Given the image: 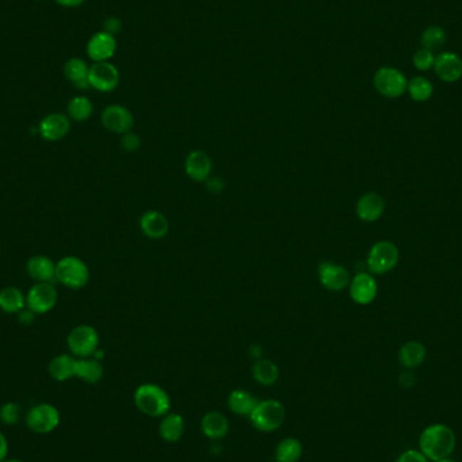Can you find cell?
<instances>
[{"instance_id":"obj_38","label":"cell","mask_w":462,"mask_h":462,"mask_svg":"<svg viewBox=\"0 0 462 462\" xmlns=\"http://www.w3.org/2000/svg\"><path fill=\"white\" fill-rule=\"evenodd\" d=\"M120 30H122V21L117 16H108L103 22V31L114 37L120 33Z\"/></svg>"},{"instance_id":"obj_14","label":"cell","mask_w":462,"mask_h":462,"mask_svg":"<svg viewBox=\"0 0 462 462\" xmlns=\"http://www.w3.org/2000/svg\"><path fill=\"white\" fill-rule=\"evenodd\" d=\"M317 276L320 284L332 292L345 290L350 284V275L342 265L322 263L317 269Z\"/></svg>"},{"instance_id":"obj_39","label":"cell","mask_w":462,"mask_h":462,"mask_svg":"<svg viewBox=\"0 0 462 462\" xmlns=\"http://www.w3.org/2000/svg\"><path fill=\"white\" fill-rule=\"evenodd\" d=\"M206 183H207L209 191H211L214 194L221 192L224 189V187H225V183L219 177H210Z\"/></svg>"},{"instance_id":"obj_44","label":"cell","mask_w":462,"mask_h":462,"mask_svg":"<svg viewBox=\"0 0 462 462\" xmlns=\"http://www.w3.org/2000/svg\"><path fill=\"white\" fill-rule=\"evenodd\" d=\"M433 462H456L454 460H451V458H442V460H438V461H433Z\"/></svg>"},{"instance_id":"obj_8","label":"cell","mask_w":462,"mask_h":462,"mask_svg":"<svg viewBox=\"0 0 462 462\" xmlns=\"http://www.w3.org/2000/svg\"><path fill=\"white\" fill-rule=\"evenodd\" d=\"M26 424L37 434H49L60 424V412L52 404H37L27 412Z\"/></svg>"},{"instance_id":"obj_45","label":"cell","mask_w":462,"mask_h":462,"mask_svg":"<svg viewBox=\"0 0 462 462\" xmlns=\"http://www.w3.org/2000/svg\"><path fill=\"white\" fill-rule=\"evenodd\" d=\"M1 462H22V461H19V460H15V458H10V460H7V458H6L4 461H1Z\"/></svg>"},{"instance_id":"obj_1","label":"cell","mask_w":462,"mask_h":462,"mask_svg":"<svg viewBox=\"0 0 462 462\" xmlns=\"http://www.w3.org/2000/svg\"><path fill=\"white\" fill-rule=\"evenodd\" d=\"M456 443L454 431L442 423L427 426L419 436V450L431 461L449 458L456 449Z\"/></svg>"},{"instance_id":"obj_3","label":"cell","mask_w":462,"mask_h":462,"mask_svg":"<svg viewBox=\"0 0 462 462\" xmlns=\"http://www.w3.org/2000/svg\"><path fill=\"white\" fill-rule=\"evenodd\" d=\"M287 411L281 401L275 399H266L258 401L251 411L249 419L254 429L263 433H272L280 429L285 422Z\"/></svg>"},{"instance_id":"obj_41","label":"cell","mask_w":462,"mask_h":462,"mask_svg":"<svg viewBox=\"0 0 462 462\" xmlns=\"http://www.w3.org/2000/svg\"><path fill=\"white\" fill-rule=\"evenodd\" d=\"M34 317H36V314H34L30 308H27V310L23 308V310L19 313V322L23 323V325H26V326L31 325V323L34 322Z\"/></svg>"},{"instance_id":"obj_23","label":"cell","mask_w":462,"mask_h":462,"mask_svg":"<svg viewBox=\"0 0 462 462\" xmlns=\"http://www.w3.org/2000/svg\"><path fill=\"white\" fill-rule=\"evenodd\" d=\"M105 369L96 358H76L75 377L88 384L99 383L103 379Z\"/></svg>"},{"instance_id":"obj_29","label":"cell","mask_w":462,"mask_h":462,"mask_svg":"<svg viewBox=\"0 0 462 462\" xmlns=\"http://www.w3.org/2000/svg\"><path fill=\"white\" fill-rule=\"evenodd\" d=\"M75 362L76 358L69 355L54 357L49 362V374L57 382H66L75 377Z\"/></svg>"},{"instance_id":"obj_13","label":"cell","mask_w":462,"mask_h":462,"mask_svg":"<svg viewBox=\"0 0 462 462\" xmlns=\"http://www.w3.org/2000/svg\"><path fill=\"white\" fill-rule=\"evenodd\" d=\"M70 132V119L61 112H52L42 119L38 125V132L45 141L57 142L65 138Z\"/></svg>"},{"instance_id":"obj_4","label":"cell","mask_w":462,"mask_h":462,"mask_svg":"<svg viewBox=\"0 0 462 462\" xmlns=\"http://www.w3.org/2000/svg\"><path fill=\"white\" fill-rule=\"evenodd\" d=\"M56 280L70 290H81L88 284L90 269L75 256H66L56 263Z\"/></svg>"},{"instance_id":"obj_11","label":"cell","mask_w":462,"mask_h":462,"mask_svg":"<svg viewBox=\"0 0 462 462\" xmlns=\"http://www.w3.org/2000/svg\"><path fill=\"white\" fill-rule=\"evenodd\" d=\"M102 125L110 132L114 134H126L132 132L134 126V117L127 107L120 105H110L102 112Z\"/></svg>"},{"instance_id":"obj_27","label":"cell","mask_w":462,"mask_h":462,"mask_svg":"<svg viewBox=\"0 0 462 462\" xmlns=\"http://www.w3.org/2000/svg\"><path fill=\"white\" fill-rule=\"evenodd\" d=\"M257 403L258 400L245 389H234L227 399V406L231 409V412L245 416L251 415Z\"/></svg>"},{"instance_id":"obj_36","label":"cell","mask_w":462,"mask_h":462,"mask_svg":"<svg viewBox=\"0 0 462 462\" xmlns=\"http://www.w3.org/2000/svg\"><path fill=\"white\" fill-rule=\"evenodd\" d=\"M141 138L137 132H129L122 135L120 145L126 152H137L141 147Z\"/></svg>"},{"instance_id":"obj_43","label":"cell","mask_w":462,"mask_h":462,"mask_svg":"<svg viewBox=\"0 0 462 462\" xmlns=\"http://www.w3.org/2000/svg\"><path fill=\"white\" fill-rule=\"evenodd\" d=\"M9 453V442L6 439V436L0 433V462L4 461Z\"/></svg>"},{"instance_id":"obj_18","label":"cell","mask_w":462,"mask_h":462,"mask_svg":"<svg viewBox=\"0 0 462 462\" xmlns=\"http://www.w3.org/2000/svg\"><path fill=\"white\" fill-rule=\"evenodd\" d=\"M140 229L150 239H161L169 233L168 218L157 210L146 211L140 219Z\"/></svg>"},{"instance_id":"obj_25","label":"cell","mask_w":462,"mask_h":462,"mask_svg":"<svg viewBox=\"0 0 462 462\" xmlns=\"http://www.w3.org/2000/svg\"><path fill=\"white\" fill-rule=\"evenodd\" d=\"M251 374H253V379L260 385L271 387V385L278 383L280 370L273 361H271L268 358H260L254 362V365L251 368Z\"/></svg>"},{"instance_id":"obj_24","label":"cell","mask_w":462,"mask_h":462,"mask_svg":"<svg viewBox=\"0 0 462 462\" xmlns=\"http://www.w3.org/2000/svg\"><path fill=\"white\" fill-rule=\"evenodd\" d=\"M184 418L179 414L168 412L159 423V436L168 443L179 442L184 434Z\"/></svg>"},{"instance_id":"obj_32","label":"cell","mask_w":462,"mask_h":462,"mask_svg":"<svg viewBox=\"0 0 462 462\" xmlns=\"http://www.w3.org/2000/svg\"><path fill=\"white\" fill-rule=\"evenodd\" d=\"M407 91L412 100L422 103V102H427L433 96L434 87L430 80L423 76H416L409 80Z\"/></svg>"},{"instance_id":"obj_42","label":"cell","mask_w":462,"mask_h":462,"mask_svg":"<svg viewBox=\"0 0 462 462\" xmlns=\"http://www.w3.org/2000/svg\"><path fill=\"white\" fill-rule=\"evenodd\" d=\"M58 6L65 9H76L85 3V0H54Z\"/></svg>"},{"instance_id":"obj_30","label":"cell","mask_w":462,"mask_h":462,"mask_svg":"<svg viewBox=\"0 0 462 462\" xmlns=\"http://www.w3.org/2000/svg\"><path fill=\"white\" fill-rule=\"evenodd\" d=\"M303 454L302 442L296 438H285L280 441L275 450L276 462H299Z\"/></svg>"},{"instance_id":"obj_2","label":"cell","mask_w":462,"mask_h":462,"mask_svg":"<svg viewBox=\"0 0 462 462\" xmlns=\"http://www.w3.org/2000/svg\"><path fill=\"white\" fill-rule=\"evenodd\" d=\"M134 404L147 416L162 418L171 409V397L157 384H142L134 392Z\"/></svg>"},{"instance_id":"obj_19","label":"cell","mask_w":462,"mask_h":462,"mask_svg":"<svg viewBox=\"0 0 462 462\" xmlns=\"http://www.w3.org/2000/svg\"><path fill=\"white\" fill-rule=\"evenodd\" d=\"M385 209L384 199L374 192H369L358 199L356 206L357 216L362 222H376L382 218Z\"/></svg>"},{"instance_id":"obj_28","label":"cell","mask_w":462,"mask_h":462,"mask_svg":"<svg viewBox=\"0 0 462 462\" xmlns=\"http://www.w3.org/2000/svg\"><path fill=\"white\" fill-rule=\"evenodd\" d=\"M424 358H426V349L421 342L416 341H411L403 345L399 352V361L407 369L418 368L419 365H422Z\"/></svg>"},{"instance_id":"obj_20","label":"cell","mask_w":462,"mask_h":462,"mask_svg":"<svg viewBox=\"0 0 462 462\" xmlns=\"http://www.w3.org/2000/svg\"><path fill=\"white\" fill-rule=\"evenodd\" d=\"M27 275L37 283H52L56 278V263L46 256H34L26 265Z\"/></svg>"},{"instance_id":"obj_9","label":"cell","mask_w":462,"mask_h":462,"mask_svg":"<svg viewBox=\"0 0 462 462\" xmlns=\"http://www.w3.org/2000/svg\"><path fill=\"white\" fill-rule=\"evenodd\" d=\"M120 75L118 68L110 61L93 63V65L90 66V88H93L99 93H112L118 87Z\"/></svg>"},{"instance_id":"obj_12","label":"cell","mask_w":462,"mask_h":462,"mask_svg":"<svg viewBox=\"0 0 462 462\" xmlns=\"http://www.w3.org/2000/svg\"><path fill=\"white\" fill-rule=\"evenodd\" d=\"M118 49L117 38L106 31H98L87 42V56L93 63L110 61Z\"/></svg>"},{"instance_id":"obj_33","label":"cell","mask_w":462,"mask_h":462,"mask_svg":"<svg viewBox=\"0 0 462 462\" xmlns=\"http://www.w3.org/2000/svg\"><path fill=\"white\" fill-rule=\"evenodd\" d=\"M446 42V31L441 26L426 27L421 34V45L424 49L436 52Z\"/></svg>"},{"instance_id":"obj_5","label":"cell","mask_w":462,"mask_h":462,"mask_svg":"<svg viewBox=\"0 0 462 462\" xmlns=\"http://www.w3.org/2000/svg\"><path fill=\"white\" fill-rule=\"evenodd\" d=\"M373 85L380 95L389 99H397L407 91L409 80L406 75L397 68L383 66L374 73Z\"/></svg>"},{"instance_id":"obj_6","label":"cell","mask_w":462,"mask_h":462,"mask_svg":"<svg viewBox=\"0 0 462 462\" xmlns=\"http://www.w3.org/2000/svg\"><path fill=\"white\" fill-rule=\"evenodd\" d=\"M68 349L72 356L78 358H88L99 347V334L90 325H79L73 327L66 338Z\"/></svg>"},{"instance_id":"obj_35","label":"cell","mask_w":462,"mask_h":462,"mask_svg":"<svg viewBox=\"0 0 462 462\" xmlns=\"http://www.w3.org/2000/svg\"><path fill=\"white\" fill-rule=\"evenodd\" d=\"M21 419V407L16 403H6L0 409V421L7 424L14 426Z\"/></svg>"},{"instance_id":"obj_10","label":"cell","mask_w":462,"mask_h":462,"mask_svg":"<svg viewBox=\"0 0 462 462\" xmlns=\"http://www.w3.org/2000/svg\"><path fill=\"white\" fill-rule=\"evenodd\" d=\"M57 299L58 293L52 283H37L27 292V308L34 314H48L56 307Z\"/></svg>"},{"instance_id":"obj_34","label":"cell","mask_w":462,"mask_h":462,"mask_svg":"<svg viewBox=\"0 0 462 462\" xmlns=\"http://www.w3.org/2000/svg\"><path fill=\"white\" fill-rule=\"evenodd\" d=\"M412 63L418 70L427 72V70L433 69L434 63H436V56H434V52L421 48L412 56Z\"/></svg>"},{"instance_id":"obj_37","label":"cell","mask_w":462,"mask_h":462,"mask_svg":"<svg viewBox=\"0 0 462 462\" xmlns=\"http://www.w3.org/2000/svg\"><path fill=\"white\" fill-rule=\"evenodd\" d=\"M430 460L423 454L421 450L409 449L403 451L397 462H429Z\"/></svg>"},{"instance_id":"obj_31","label":"cell","mask_w":462,"mask_h":462,"mask_svg":"<svg viewBox=\"0 0 462 462\" xmlns=\"http://www.w3.org/2000/svg\"><path fill=\"white\" fill-rule=\"evenodd\" d=\"M66 112L69 119H73L76 122H84L91 118L93 112V102L87 96H75L69 100Z\"/></svg>"},{"instance_id":"obj_16","label":"cell","mask_w":462,"mask_h":462,"mask_svg":"<svg viewBox=\"0 0 462 462\" xmlns=\"http://www.w3.org/2000/svg\"><path fill=\"white\" fill-rule=\"evenodd\" d=\"M184 171L191 180L204 183L211 176V157L203 150H194L185 157Z\"/></svg>"},{"instance_id":"obj_21","label":"cell","mask_w":462,"mask_h":462,"mask_svg":"<svg viewBox=\"0 0 462 462\" xmlns=\"http://www.w3.org/2000/svg\"><path fill=\"white\" fill-rule=\"evenodd\" d=\"M88 75H90V66L87 65V63L83 58L72 57L66 60L64 64V76L75 88L79 90L90 88Z\"/></svg>"},{"instance_id":"obj_15","label":"cell","mask_w":462,"mask_h":462,"mask_svg":"<svg viewBox=\"0 0 462 462\" xmlns=\"http://www.w3.org/2000/svg\"><path fill=\"white\" fill-rule=\"evenodd\" d=\"M433 69L443 83H456L462 78V58L453 52H442L436 56Z\"/></svg>"},{"instance_id":"obj_17","label":"cell","mask_w":462,"mask_h":462,"mask_svg":"<svg viewBox=\"0 0 462 462\" xmlns=\"http://www.w3.org/2000/svg\"><path fill=\"white\" fill-rule=\"evenodd\" d=\"M349 292L355 303L367 305L377 296V283L369 273H358L350 280Z\"/></svg>"},{"instance_id":"obj_26","label":"cell","mask_w":462,"mask_h":462,"mask_svg":"<svg viewBox=\"0 0 462 462\" xmlns=\"http://www.w3.org/2000/svg\"><path fill=\"white\" fill-rule=\"evenodd\" d=\"M26 305V296L16 287L0 290V310L7 314H19Z\"/></svg>"},{"instance_id":"obj_7","label":"cell","mask_w":462,"mask_h":462,"mask_svg":"<svg viewBox=\"0 0 462 462\" xmlns=\"http://www.w3.org/2000/svg\"><path fill=\"white\" fill-rule=\"evenodd\" d=\"M399 261V251L389 241L374 243L368 254V268L374 275H384L392 271Z\"/></svg>"},{"instance_id":"obj_22","label":"cell","mask_w":462,"mask_h":462,"mask_svg":"<svg viewBox=\"0 0 462 462\" xmlns=\"http://www.w3.org/2000/svg\"><path fill=\"white\" fill-rule=\"evenodd\" d=\"M230 429L229 419L218 411L207 412L201 419V431L209 439H222L227 436Z\"/></svg>"},{"instance_id":"obj_40","label":"cell","mask_w":462,"mask_h":462,"mask_svg":"<svg viewBox=\"0 0 462 462\" xmlns=\"http://www.w3.org/2000/svg\"><path fill=\"white\" fill-rule=\"evenodd\" d=\"M399 383L403 388H411L415 384V376L411 372H404L399 377Z\"/></svg>"}]
</instances>
